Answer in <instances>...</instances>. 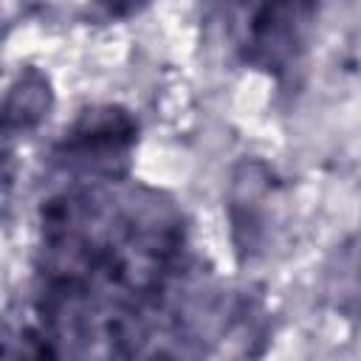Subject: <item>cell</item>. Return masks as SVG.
<instances>
[{
	"label": "cell",
	"instance_id": "obj_1",
	"mask_svg": "<svg viewBox=\"0 0 361 361\" xmlns=\"http://www.w3.org/2000/svg\"><path fill=\"white\" fill-rule=\"evenodd\" d=\"M313 0H234L231 28L245 62L285 71L305 48Z\"/></svg>",
	"mask_w": 361,
	"mask_h": 361
},
{
	"label": "cell",
	"instance_id": "obj_2",
	"mask_svg": "<svg viewBox=\"0 0 361 361\" xmlns=\"http://www.w3.org/2000/svg\"><path fill=\"white\" fill-rule=\"evenodd\" d=\"M135 127L121 110H93L79 118L68 138V152L73 158H82L85 164H104L110 155H118L133 144Z\"/></svg>",
	"mask_w": 361,
	"mask_h": 361
},
{
	"label": "cell",
	"instance_id": "obj_3",
	"mask_svg": "<svg viewBox=\"0 0 361 361\" xmlns=\"http://www.w3.org/2000/svg\"><path fill=\"white\" fill-rule=\"evenodd\" d=\"M45 107H48V87H45V82H42L37 73H31V76H25V79L20 82V87H14V93L8 96L6 124L11 127V124L17 121L20 127H31V124H37V121L42 118Z\"/></svg>",
	"mask_w": 361,
	"mask_h": 361
},
{
	"label": "cell",
	"instance_id": "obj_4",
	"mask_svg": "<svg viewBox=\"0 0 361 361\" xmlns=\"http://www.w3.org/2000/svg\"><path fill=\"white\" fill-rule=\"evenodd\" d=\"M144 0H102V6L110 11V14H116V17H121V14H130V11H135L138 6H141Z\"/></svg>",
	"mask_w": 361,
	"mask_h": 361
}]
</instances>
